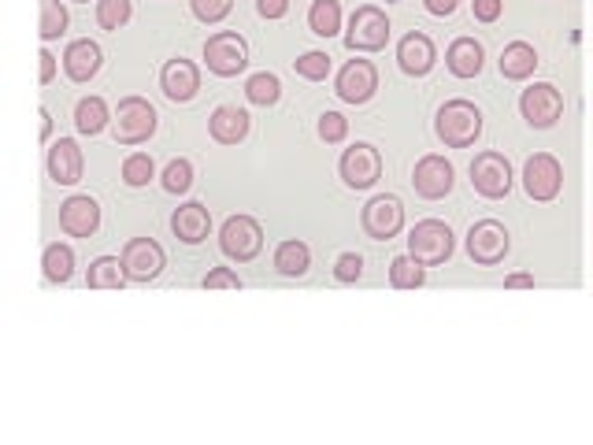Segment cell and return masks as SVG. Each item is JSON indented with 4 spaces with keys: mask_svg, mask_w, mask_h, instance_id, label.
Here are the masks:
<instances>
[{
    "mask_svg": "<svg viewBox=\"0 0 593 445\" xmlns=\"http://www.w3.org/2000/svg\"><path fill=\"white\" fill-rule=\"evenodd\" d=\"M482 127H486L482 108L467 97H453L434 112V134L445 149H471L482 138Z\"/></svg>",
    "mask_w": 593,
    "mask_h": 445,
    "instance_id": "obj_1",
    "label": "cell"
},
{
    "mask_svg": "<svg viewBox=\"0 0 593 445\" xmlns=\"http://www.w3.org/2000/svg\"><path fill=\"white\" fill-rule=\"evenodd\" d=\"M160 127V115L152 108V101L130 93L115 104V119H112V138L115 145H145Z\"/></svg>",
    "mask_w": 593,
    "mask_h": 445,
    "instance_id": "obj_2",
    "label": "cell"
},
{
    "mask_svg": "<svg viewBox=\"0 0 593 445\" xmlns=\"http://www.w3.org/2000/svg\"><path fill=\"white\" fill-rule=\"evenodd\" d=\"M408 253L416 256L423 267H442L456 253V234L445 219H419L408 230Z\"/></svg>",
    "mask_w": 593,
    "mask_h": 445,
    "instance_id": "obj_3",
    "label": "cell"
},
{
    "mask_svg": "<svg viewBox=\"0 0 593 445\" xmlns=\"http://www.w3.org/2000/svg\"><path fill=\"white\" fill-rule=\"evenodd\" d=\"M390 15L382 12L379 4H360L353 15H349V26H345V45L349 52H382L390 45Z\"/></svg>",
    "mask_w": 593,
    "mask_h": 445,
    "instance_id": "obj_4",
    "label": "cell"
},
{
    "mask_svg": "<svg viewBox=\"0 0 593 445\" xmlns=\"http://www.w3.org/2000/svg\"><path fill=\"white\" fill-rule=\"evenodd\" d=\"M204 67L215 78H238L249 71V41L238 30H219L204 41Z\"/></svg>",
    "mask_w": 593,
    "mask_h": 445,
    "instance_id": "obj_5",
    "label": "cell"
},
{
    "mask_svg": "<svg viewBox=\"0 0 593 445\" xmlns=\"http://www.w3.org/2000/svg\"><path fill=\"white\" fill-rule=\"evenodd\" d=\"M464 249L471 256V264L479 267H497L505 264V256L512 253V234L501 219H479V223H471L464 238Z\"/></svg>",
    "mask_w": 593,
    "mask_h": 445,
    "instance_id": "obj_6",
    "label": "cell"
},
{
    "mask_svg": "<svg viewBox=\"0 0 593 445\" xmlns=\"http://www.w3.org/2000/svg\"><path fill=\"white\" fill-rule=\"evenodd\" d=\"M219 249L230 264H249L264 253V227L253 216H227L219 227Z\"/></svg>",
    "mask_w": 593,
    "mask_h": 445,
    "instance_id": "obj_7",
    "label": "cell"
},
{
    "mask_svg": "<svg viewBox=\"0 0 593 445\" xmlns=\"http://www.w3.org/2000/svg\"><path fill=\"white\" fill-rule=\"evenodd\" d=\"M338 175L341 182L349 186V190L364 193V190H375L382 178V153L379 145H371V141H353L338 160Z\"/></svg>",
    "mask_w": 593,
    "mask_h": 445,
    "instance_id": "obj_8",
    "label": "cell"
},
{
    "mask_svg": "<svg viewBox=\"0 0 593 445\" xmlns=\"http://www.w3.org/2000/svg\"><path fill=\"white\" fill-rule=\"evenodd\" d=\"M519 115L530 130H553L564 115V93L553 82H530L519 93Z\"/></svg>",
    "mask_w": 593,
    "mask_h": 445,
    "instance_id": "obj_9",
    "label": "cell"
},
{
    "mask_svg": "<svg viewBox=\"0 0 593 445\" xmlns=\"http://www.w3.org/2000/svg\"><path fill=\"white\" fill-rule=\"evenodd\" d=\"M404 219H408V212H404V201L397 193H375L360 212V227L371 242H390L404 230Z\"/></svg>",
    "mask_w": 593,
    "mask_h": 445,
    "instance_id": "obj_10",
    "label": "cell"
},
{
    "mask_svg": "<svg viewBox=\"0 0 593 445\" xmlns=\"http://www.w3.org/2000/svg\"><path fill=\"white\" fill-rule=\"evenodd\" d=\"M512 182H516V175H512L508 156L486 149V153H479L471 160V186H475V193L486 197V201L508 197V193H512Z\"/></svg>",
    "mask_w": 593,
    "mask_h": 445,
    "instance_id": "obj_11",
    "label": "cell"
},
{
    "mask_svg": "<svg viewBox=\"0 0 593 445\" xmlns=\"http://www.w3.org/2000/svg\"><path fill=\"white\" fill-rule=\"evenodd\" d=\"M523 190L530 201L549 204L564 193V167L553 153H534L523 164Z\"/></svg>",
    "mask_w": 593,
    "mask_h": 445,
    "instance_id": "obj_12",
    "label": "cell"
},
{
    "mask_svg": "<svg viewBox=\"0 0 593 445\" xmlns=\"http://www.w3.org/2000/svg\"><path fill=\"white\" fill-rule=\"evenodd\" d=\"M334 93L341 104H371L379 93V67L371 60H349L341 64V71L334 75Z\"/></svg>",
    "mask_w": 593,
    "mask_h": 445,
    "instance_id": "obj_13",
    "label": "cell"
},
{
    "mask_svg": "<svg viewBox=\"0 0 593 445\" xmlns=\"http://www.w3.org/2000/svg\"><path fill=\"white\" fill-rule=\"evenodd\" d=\"M119 260H123L127 279L141 282V286H145V282H156L160 275H164V267H167L164 245L156 242V238H130V242L123 245Z\"/></svg>",
    "mask_w": 593,
    "mask_h": 445,
    "instance_id": "obj_14",
    "label": "cell"
},
{
    "mask_svg": "<svg viewBox=\"0 0 593 445\" xmlns=\"http://www.w3.org/2000/svg\"><path fill=\"white\" fill-rule=\"evenodd\" d=\"M412 186L423 201H445L456 186V167L438 153L419 156L416 167H412Z\"/></svg>",
    "mask_w": 593,
    "mask_h": 445,
    "instance_id": "obj_15",
    "label": "cell"
},
{
    "mask_svg": "<svg viewBox=\"0 0 593 445\" xmlns=\"http://www.w3.org/2000/svg\"><path fill=\"white\" fill-rule=\"evenodd\" d=\"M160 93H164L171 104H190L197 93H201V67L186 60V56H175L160 67Z\"/></svg>",
    "mask_w": 593,
    "mask_h": 445,
    "instance_id": "obj_16",
    "label": "cell"
},
{
    "mask_svg": "<svg viewBox=\"0 0 593 445\" xmlns=\"http://www.w3.org/2000/svg\"><path fill=\"white\" fill-rule=\"evenodd\" d=\"M45 171L56 186H78L86 175V156L78 149L75 138H56L49 141V153H45Z\"/></svg>",
    "mask_w": 593,
    "mask_h": 445,
    "instance_id": "obj_17",
    "label": "cell"
},
{
    "mask_svg": "<svg viewBox=\"0 0 593 445\" xmlns=\"http://www.w3.org/2000/svg\"><path fill=\"white\" fill-rule=\"evenodd\" d=\"M60 230L67 238H93L101 230V204L89 193H71L60 204Z\"/></svg>",
    "mask_w": 593,
    "mask_h": 445,
    "instance_id": "obj_18",
    "label": "cell"
},
{
    "mask_svg": "<svg viewBox=\"0 0 593 445\" xmlns=\"http://www.w3.org/2000/svg\"><path fill=\"white\" fill-rule=\"evenodd\" d=\"M438 64V45L430 41V34L423 30H408L401 41H397V67H401L408 78H427Z\"/></svg>",
    "mask_w": 593,
    "mask_h": 445,
    "instance_id": "obj_19",
    "label": "cell"
},
{
    "mask_svg": "<svg viewBox=\"0 0 593 445\" xmlns=\"http://www.w3.org/2000/svg\"><path fill=\"white\" fill-rule=\"evenodd\" d=\"M104 67V49L93 38H78L64 49V75L75 86H89L93 78L101 75Z\"/></svg>",
    "mask_w": 593,
    "mask_h": 445,
    "instance_id": "obj_20",
    "label": "cell"
},
{
    "mask_svg": "<svg viewBox=\"0 0 593 445\" xmlns=\"http://www.w3.org/2000/svg\"><path fill=\"white\" fill-rule=\"evenodd\" d=\"M171 234H175L182 245L208 242V234H212V212H208V204H201V201L178 204L175 212H171Z\"/></svg>",
    "mask_w": 593,
    "mask_h": 445,
    "instance_id": "obj_21",
    "label": "cell"
},
{
    "mask_svg": "<svg viewBox=\"0 0 593 445\" xmlns=\"http://www.w3.org/2000/svg\"><path fill=\"white\" fill-rule=\"evenodd\" d=\"M249 130H253V119L238 104H219L208 115V134H212L215 145H241L249 138Z\"/></svg>",
    "mask_w": 593,
    "mask_h": 445,
    "instance_id": "obj_22",
    "label": "cell"
},
{
    "mask_svg": "<svg viewBox=\"0 0 593 445\" xmlns=\"http://www.w3.org/2000/svg\"><path fill=\"white\" fill-rule=\"evenodd\" d=\"M445 67H449V75L453 78H479L482 67H486V49H482V41L475 38H453L449 41V49H445Z\"/></svg>",
    "mask_w": 593,
    "mask_h": 445,
    "instance_id": "obj_23",
    "label": "cell"
},
{
    "mask_svg": "<svg viewBox=\"0 0 593 445\" xmlns=\"http://www.w3.org/2000/svg\"><path fill=\"white\" fill-rule=\"evenodd\" d=\"M538 49L530 45V41H508L505 49H501V60H497V67H501V78H508V82H527L534 71H538Z\"/></svg>",
    "mask_w": 593,
    "mask_h": 445,
    "instance_id": "obj_24",
    "label": "cell"
},
{
    "mask_svg": "<svg viewBox=\"0 0 593 445\" xmlns=\"http://www.w3.org/2000/svg\"><path fill=\"white\" fill-rule=\"evenodd\" d=\"M271 264H275V271L282 279H304V275L312 271V249H308L301 238H286V242L275 245Z\"/></svg>",
    "mask_w": 593,
    "mask_h": 445,
    "instance_id": "obj_25",
    "label": "cell"
},
{
    "mask_svg": "<svg viewBox=\"0 0 593 445\" xmlns=\"http://www.w3.org/2000/svg\"><path fill=\"white\" fill-rule=\"evenodd\" d=\"M112 119H115V112L108 108L104 97H82V101L75 104V130L82 138L104 134V130L112 127Z\"/></svg>",
    "mask_w": 593,
    "mask_h": 445,
    "instance_id": "obj_26",
    "label": "cell"
},
{
    "mask_svg": "<svg viewBox=\"0 0 593 445\" xmlns=\"http://www.w3.org/2000/svg\"><path fill=\"white\" fill-rule=\"evenodd\" d=\"M75 267H78V256L67 242L45 245V253H41V271H45V279H49L52 286H67V282L75 279Z\"/></svg>",
    "mask_w": 593,
    "mask_h": 445,
    "instance_id": "obj_27",
    "label": "cell"
},
{
    "mask_svg": "<svg viewBox=\"0 0 593 445\" xmlns=\"http://www.w3.org/2000/svg\"><path fill=\"white\" fill-rule=\"evenodd\" d=\"M123 282L127 279V271H123V260L119 256H97V260H89L86 267V286L89 290H123Z\"/></svg>",
    "mask_w": 593,
    "mask_h": 445,
    "instance_id": "obj_28",
    "label": "cell"
},
{
    "mask_svg": "<svg viewBox=\"0 0 593 445\" xmlns=\"http://www.w3.org/2000/svg\"><path fill=\"white\" fill-rule=\"evenodd\" d=\"M308 30L330 41L341 34V0H312L308 4Z\"/></svg>",
    "mask_w": 593,
    "mask_h": 445,
    "instance_id": "obj_29",
    "label": "cell"
},
{
    "mask_svg": "<svg viewBox=\"0 0 593 445\" xmlns=\"http://www.w3.org/2000/svg\"><path fill=\"white\" fill-rule=\"evenodd\" d=\"M245 101L256 108H275L282 101V78L275 71H256L245 78Z\"/></svg>",
    "mask_w": 593,
    "mask_h": 445,
    "instance_id": "obj_30",
    "label": "cell"
},
{
    "mask_svg": "<svg viewBox=\"0 0 593 445\" xmlns=\"http://www.w3.org/2000/svg\"><path fill=\"white\" fill-rule=\"evenodd\" d=\"M390 286L393 290H423L427 286V267L412 253H401L390 260Z\"/></svg>",
    "mask_w": 593,
    "mask_h": 445,
    "instance_id": "obj_31",
    "label": "cell"
},
{
    "mask_svg": "<svg viewBox=\"0 0 593 445\" xmlns=\"http://www.w3.org/2000/svg\"><path fill=\"white\" fill-rule=\"evenodd\" d=\"M67 26H71V12H67L64 0H41V23H38L41 41L45 45L60 41L67 34Z\"/></svg>",
    "mask_w": 593,
    "mask_h": 445,
    "instance_id": "obj_32",
    "label": "cell"
},
{
    "mask_svg": "<svg viewBox=\"0 0 593 445\" xmlns=\"http://www.w3.org/2000/svg\"><path fill=\"white\" fill-rule=\"evenodd\" d=\"M193 178H197L193 160L175 156V160H167V167L160 171V186H164V193H171V197H182V193L193 190Z\"/></svg>",
    "mask_w": 593,
    "mask_h": 445,
    "instance_id": "obj_33",
    "label": "cell"
},
{
    "mask_svg": "<svg viewBox=\"0 0 593 445\" xmlns=\"http://www.w3.org/2000/svg\"><path fill=\"white\" fill-rule=\"evenodd\" d=\"M93 19L101 30H123L134 19V0H97Z\"/></svg>",
    "mask_w": 593,
    "mask_h": 445,
    "instance_id": "obj_34",
    "label": "cell"
},
{
    "mask_svg": "<svg viewBox=\"0 0 593 445\" xmlns=\"http://www.w3.org/2000/svg\"><path fill=\"white\" fill-rule=\"evenodd\" d=\"M123 186H130V190H145L152 178H156V160H152L149 153H130L127 160H123Z\"/></svg>",
    "mask_w": 593,
    "mask_h": 445,
    "instance_id": "obj_35",
    "label": "cell"
},
{
    "mask_svg": "<svg viewBox=\"0 0 593 445\" xmlns=\"http://www.w3.org/2000/svg\"><path fill=\"white\" fill-rule=\"evenodd\" d=\"M293 71H297L304 82H327L330 71H334V64H330V56L323 49H308L293 60Z\"/></svg>",
    "mask_w": 593,
    "mask_h": 445,
    "instance_id": "obj_36",
    "label": "cell"
},
{
    "mask_svg": "<svg viewBox=\"0 0 593 445\" xmlns=\"http://www.w3.org/2000/svg\"><path fill=\"white\" fill-rule=\"evenodd\" d=\"M316 134L323 145H341V141L349 138V119H345L338 108H327V112H319V119H316Z\"/></svg>",
    "mask_w": 593,
    "mask_h": 445,
    "instance_id": "obj_37",
    "label": "cell"
},
{
    "mask_svg": "<svg viewBox=\"0 0 593 445\" xmlns=\"http://www.w3.org/2000/svg\"><path fill=\"white\" fill-rule=\"evenodd\" d=\"M190 12L197 23L219 26L230 12H234V0H190Z\"/></svg>",
    "mask_w": 593,
    "mask_h": 445,
    "instance_id": "obj_38",
    "label": "cell"
},
{
    "mask_svg": "<svg viewBox=\"0 0 593 445\" xmlns=\"http://www.w3.org/2000/svg\"><path fill=\"white\" fill-rule=\"evenodd\" d=\"M334 279L338 282H345V286H353V282H360L364 279V256L360 253H341L338 260H334Z\"/></svg>",
    "mask_w": 593,
    "mask_h": 445,
    "instance_id": "obj_39",
    "label": "cell"
},
{
    "mask_svg": "<svg viewBox=\"0 0 593 445\" xmlns=\"http://www.w3.org/2000/svg\"><path fill=\"white\" fill-rule=\"evenodd\" d=\"M204 290H241V275L234 267H212L201 279Z\"/></svg>",
    "mask_w": 593,
    "mask_h": 445,
    "instance_id": "obj_40",
    "label": "cell"
},
{
    "mask_svg": "<svg viewBox=\"0 0 593 445\" xmlns=\"http://www.w3.org/2000/svg\"><path fill=\"white\" fill-rule=\"evenodd\" d=\"M471 12H475V19L479 23H497L501 15H505V0H471Z\"/></svg>",
    "mask_w": 593,
    "mask_h": 445,
    "instance_id": "obj_41",
    "label": "cell"
},
{
    "mask_svg": "<svg viewBox=\"0 0 593 445\" xmlns=\"http://www.w3.org/2000/svg\"><path fill=\"white\" fill-rule=\"evenodd\" d=\"M256 15L275 23V19H286L290 15V0H256Z\"/></svg>",
    "mask_w": 593,
    "mask_h": 445,
    "instance_id": "obj_42",
    "label": "cell"
},
{
    "mask_svg": "<svg viewBox=\"0 0 593 445\" xmlns=\"http://www.w3.org/2000/svg\"><path fill=\"white\" fill-rule=\"evenodd\" d=\"M52 78H56V56H52L49 49L38 52V82L41 86H49Z\"/></svg>",
    "mask_w": 593,
    "mask_h": 445,
    "instance_id": "obj_43",
    "label": "cell"
},
{
    "mask_svg": "<svg viewBox=\"0 0 593 445\" xmlns=\"http://www.w3.org/2000/svg\"><path fill=\"white\" fill-rule=\"evenodd\" d=\"M423 8H427L434 19H449V15L460 8V0H423Z\"/></svg>",
    "mask_w": 593,
    "mask_h": 445,
    "instance_id": "obj_44",
    "label": "cell"
},
{
    "mask_svg": "<svg viewBox=\"0 0 593 445\" xmlns=\"http://www.w3.org/2000/svg\"><path fill=\"white\" fill-rule=\"evenodd\" d=\"M508 290H530L534 286V275H527V271H516V275H508L505 279Z\"/></svg>",
    "mask_w": 593,
    "mask_h": 445,
    "instance_id": "obj_45",
    "label": "cell"
},
{
    "mask_svg": "<svg viewBox=\"0 0 593 445\" xmlns=\"http://www.w3.org/2000/svg\"><path fill=\"white\" fill-rule=\"evenodd\" d=\"M52 138V115L41 108V141H49Z\"/></svg>",
    "mask_w": 593,
    "mask_h": 445,
    "instance_id": "obj_46",
    "label": "cell"
},
{
    "mask_svg": "<svg viewBox=\"0 0 593 445\" xmlns=\"http://www.w3.org/2000/svg\"><path fill=\"white\" fill-rule=\"evenodd\" d=\"M590 253H593V230H590Z\"/></svg>",
    "mask_w": 593,
    "mask_h": 445,
    "instance_id": "obj_47",
    "label": "cell"
},
{
    "mask_svg": "<svg viewBox=\"0 0 593 445\" xmlns=\"http://www.w3.org/2000/svg\"><path fill=\"white\" fill-rule=\"evenodd\" d=\"M75 4H89V0H75Z\"/></svg>",
    "mask_w": 593,
    "mask_h": 445,
    "instance_id": "obj_48",
    "label": "cell"
}]
</instances>
